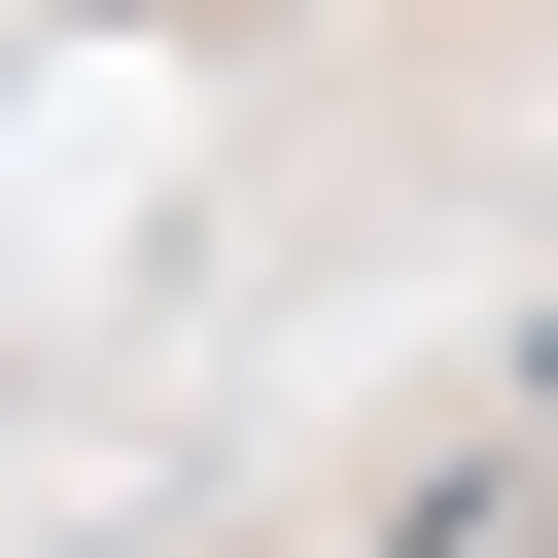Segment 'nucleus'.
<instances>
[]
</instances>
